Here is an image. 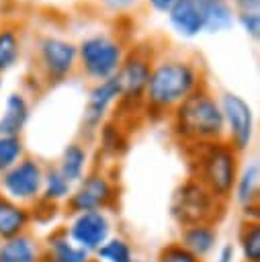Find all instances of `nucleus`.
<instances>
[{"instance_id": "1", "label": "nucleus", "mask_w": 260, "mask_h": 262, "mask_svg": "<svg viewBox=\"0 0 260 262\" xmlns=\"http://www.w3.org/2000/svg\"><path fill=\"white\" fill-rule=\"evenodd\" d=\"M207 84L201 59L190 55H158L145 86L141 113L149 119H168V115L192 92Z\"/></svg>"}, {"instance_id": "2", "label": "nucleus", "mask_w": 260, "mask_h": 262, "mask_svg": "<svg viewBox=\"0 0 260 262\" xmlns=\"http://www.w3.org/2000/svg\"><path fill=\"white\" fill-rule=\"evenodd\" d=\"M168 123L172 137L182 149L225 139L221 106L207 84L182 100L168 115Z\"/></svg>"}, {"instance_id": "3", "label": "nucleus", "mask_w": 260, "mask_h": 262, "mask_svg": "<svg viewBox=\"0 0 260 262\" xmlns=\"http://www.w3.org/2000/svg\"><path fill=\"white\" fill-rule=\"evenodd\" d=\"M184 154L188 158L190 176L199 180L215 199L227 205L242 166V154L235 151L225 139L188 147Z\"/></svg>"}, {"instance_id": "4", "label": "nucleus", "mask_w": 260, "mask_h": 262, "mask_svg": "<svg viewBox=\"0 0 260 262\" xmlns=\"http://www.w3.org/2000/svg\"><path fill=\"white\" fill-rule=\"evenodd\" d=\"M76 47H78V72L92 82H100L117 76L125 59V53L129 49L119 33H109V31H96L92 35H86L82 41L76 43Z\"/></svg>"}, {"instance_id": "5", "label": "nucleus", "mask_w": 260, "mask_h": 262, "mask_svg": "<svg viewBox=\"0 0 260 262\" xmlns=\"http://www.w3.org/2000/svg\"><path fill=\"white\" fill-rule=\"evenodd\" d=\"M225 203L215 199L199 180L186 176L172 192L170 199V217L182 229L197 223H215L225 213Z\"/></svg>"}, {"instance_id": "6", "label": "nucleus", "mask_w": 260, "mask_h": 262, "mask_svg": "<svg viewBox=\"0 0 260 262\" xmlns=\"http://www.w3.org/2000/svg\"><path fill=\"white\" fill-rule=\"evenodd\" d=\"M33 55L37 76L47 86L59 84L78 72V47L68 37L41 33L35 39Z\"/></svg>"}, {"instance_id": "7", "label": "nucleus", "mask_w": 260, "mask_h": 262, "mask_svg": "<svg viewBox=\"0 0 260 262\" xmlns=\"http://www.w3.org/2000/svg\"><path fill=\"white\" fill-rule=\"evenodd\" d=\"M119 196L117 180L111 172L102 168H92L84 174L80 182L74 184L72 194L63 203L70 215L88 213V211H106L115 207Z\"/></svg>"}, {"instance_id": "8", "label": "nucleus", "mask_w": 260, "mask_h": 262, "mask_svg": "<svg viewBox=\"0 0 260 262\" xmlns=\"http://www.w3.org/2000/svg\"><path fill=\"white\" fill-rule=\"evenodd\" d=\"M154 51L145 45H137L127 49L125 59L117 72V80L121 84V106H129L139 108L141 111V102H143V94H145V86L151 74V66H154Z\"/></svg>"}, {"instance_id": "9", "label": "nucleus", "mask_w": 260, "mask_h": 262, "mask_svg": "<svg viewBox=\"0 0 260 262\" xmlns=\"http://www.w3.org/2000/svg\"><path fill=\"white\" fill-rule=\"evenodd\" d=\"M219 106L223 115V127H225V141L240 154L248 151L254 141V111L250 102L231 92L223 90L219 96Z\"/></svg>"}, {"instance_id": "10", "label": "nucleus", "mask_w": 260, "mask_h": 262, "mask_svg": "<svg viewBox=\"0 0 260 262\" xmlns=\"http://www.w3.org/2000/svg\"><path fill=\"white\" fill-rule=\"evenodd\" d=\"M43 172L45 166L41 164V160L25 156L20 162H16L0 176V194L12 199L14 203L31 207L41 196Z\"/></svg>"}, {"instance_id": "11", "label": "nucleus", "mask_w": 260, "mask_h": 262, "mask_svg": "<svg viewBox=\"0 0 260 262\" xmlns=\"http://www.w3.org/2000/svg\"><path fill=\"white\" fill-rule=\"evenodd\" d=\"M119 100H121V84L117 76L100 82H92L86 104H84V115H82V131L86 137L96 135L100 125L109 119L111 108L119 104Z\"/></svg>"}, {"instance_id": "12", "label": "nucleus", "mask_w": 260, "mask_h": 262, "mask_svg": "<svg viewBox=\"0 0 260 262\" xmlns=\"http://www.w3.org/2000/svg\"><path fill=\"white\" fill-rule=\"evenodd\" d=\"M111 229L113 225L106 211H88V213L72 215L66 233L76 246H80L88 254H94L111 237Z\"/></svg>"}, {"instance_id": "13", "label": "nucleus", "mask_w": 260, "mask_h": 262, "mask_svg": "<svg viewBox=\"0 0 260 262\" xmlns=\"http://www.w3.org/2000/svg\"><path fill=\"white\" fill-rule=\"evenodd\" d=\"M231 199L246 221H260V166L256 160L240 166Z\"/></svg>"}, {"instance_id": "14", "label": "nucleus", "mask_w": 260, "mask_h": 262, "mask_svg": "<svg viewBox=\"0 0 260 262\" xmlns=\"http://www.w3.org/2000/svg\"><path fill=\"white\" fill-rule=\"evenodd\" d=\"M41 262H94V258L68 237L66 227H57L41 244Z\"/></svg>"}, {"instance_id": "15", "label": "nucleus", "mask_w": 260, "mask_h": 262, "mask_svg": "<svg viewBox=\"0 0 260 262\" xmlns=\"http://www.w3.org/2000/svg\"><path fill=\"white\" fill-rule=\"evenodd\" d=\"M170 29L182 39H194L205 33V20L194 0H180L166 12Z\"/></svg>"}, {"instance_id": "16", "label": "nucleus", "mask_w": 260, "mask_h": 262, "mask_svg": "<svg viewBox=\"0 0 260 262\" xmlns=\"http://www.w3.org/2000/svg\"><path fill=\"white\" fill-rule=\"evenodd\" d=\"M31 117V100L25 92L12 90L4 98V106L0 113V135H18L23 137V131Z\"/></svg>"}, {"instance_id": "17", "label": "nucleus", "mask_w": 260, "mask_h": 262, "mask_svg": "<svg viewBox=\"0 0 260 262\" xmlns=\"http://www.w3.org/2000/svg\"><path fill=\"white\" fill-rule=\"evenodd\" d=\"M31 223L33 219L29 207L0 194V242L27 233Z\"/></svg>"}, {"instance_id": "18", "label": "nucleus", "mask_w": 260, "mask_h": 262, "mask_svg": "<svg viewBox=\"0 0 260 262\" xmlns=\"http://www.w3.org/2000/svg\"><path fill=\"white\" fill-rule=\"evenodd\" d=\"M217 239H219V233H217L215 223H197V225H188L180 229L178 244L184 246L197 258L205 260L207 256L213 254Z\"/></svg>"}, {"instance_id": "19", "label": "nucleus", "mask_w": 260, "mask_h": 262, "mask_svg": "<svg viewBox=\"0 0 260 262\" xmlns=\"http://www.w3.org/2000/svg\"><path fill=\"white\" fill-rule=\"evenodd\" d=\"M57 170L61 172V176L70 182L76 184L84 178V174L90 170V154L84 141H72L63 147L59 160H57Z\"/></svg>"}, {"instance_id": "20", "label": "nucleus", "mask_w": 260, "mask_h": 262, "mask_svg": "<svg viewBox=\"0 0 260 262\" xmlns=\"http://www.w3.org/2000/svg\"><path fill=\"white\" fill-rule=\"evenodd\" d=\"M23 29L16 23L0 25V78L14 70L23 57Z\"/></svg>"}, {"instance_id": "21", "label": "nucleus", "mask_w": 260, "mask_h": 262, "mask_svg": "<svg viewBox=\"0 0 260 262\" xmlns=\"http://www.w3.org/2000/svg\"><path fill=\"white\" fill-rule=\"evenodd\" d=\"M203 12L205 33H225L235 25L231 0H194Z\"/></svg>"}, {"instance_id": "22", "label": "nucleus", "mask_w": 260, "mask_h": 262, "mask_svg": "<svg viewBox=\"0 0 260 262\" xmlns=\"http://www.w3.org/2000/svg\"><path fill=\"white\" fill-rule=\"evenodd\" d=\"M0 262H41V244L29 231L4 239L0 242Z\"/></svg>"}, {"instance_id": "23", "label": "nucleus", "mask_w": 260, "mask_h": 262, "mask_svg": "<svg viewBox=\"0 0 260 262\" xmlns=\"http://www.w3.org/2000/svg\"><path fill=\"white\" fill-rule=\"evenodd\" d=\"M74 184H70L61 172L57 170V166H45L43 172V184H41V201L45 203H53V205H63L68 201V196L72 194Z\"/></svg>"}, {"instance_id": "24", "label": "nucleus", "mask_w": 260, "mask_h": 262, "mask_svg": "<svg viewBox=\"0 0 260 262\" xmlns=\"http://www.w3.org/2000/svg\"><path fill=\"white\" fill-rule=\"evenodd\" d=\"M96 135H98L100 149L104 156L119 158L127 147V135L121 127V121H117V119H106L100 125V129L96 131Z\"/></svg>"}, {"instance_id": "25", "label": "nucleus", "mask_w": 260, "mask_h": 262, "mask_svg": "<svg viewBox=\"0 0 260 262\" xmlns=\"http://www.w3.org/2000/svg\"><path fill=\"white\" fill-rule=\"evenodd\" d=\"M235 25L242 27V31L258 39L260 37V0H231Z\"/></svg>"}, {"instance_id": "26", "label": "nucleus", "mask_w": 260, "mask_h": 262, "mask_svg": "<svg viewBox=\"0 0 260 262\" xmlns=\"http://www.w3.org/2000/svg\"><path fill=\"white\" fill-rule=\"evenodd\" d=\"M237 246L244 262H260V221H242Z\"/></svg>"}, {"instance_id": "27", "label": "nucleus", "mask_w": 260, "mask_h": 262, "mask_svg": "<svg viewBox=\"0 0 260 262\" xmlns=\"http://www.w3.org/2000/svg\"><path fill=\"white\" fill-rule=\"evenodd\" d=\"M92 258L96 262H133L135 254H133V246L121 237V235H111L94 254Z\"/></svg>"}, {"instance_id": "28", "label": "nucleus", "mask_w": 260, "mask_h": 262, "mask_svg": "<svg viewBox=\"0 0 260 262\" xmlns=\"http://www.w3.org/2000/svg\"><path fill=\"white\" fill-rule=\"evenodd\" d=\"M27 156L25 141L18 135H0V176Z\"/></svg>"}, {"instance_id": "29", "label": "nucleus", "mask_w": 260, "mask_h": 262, "mask_svg": "<svg viewBox=\"0 0 260 262\" xmlns=\"http://www.w3.org/2000/svg\"><path fill=\"white\" fill-rule=\"evenodd\" d=\"M156 262H205L201 258H197L194 254H190L184 246H180L178 242H170L164 248H160Z\"/></svg>"}, {"instance_id": "30", "label": "nucleus", "mask_w": 260, "mask_h": 262, "mask_svg": "<svg viewBox=\"0 0 260 262\" xmlns=\"http://www.w3.org/2000/svg\"><path fill=\"white\" fill-rule=\"evenodd\" d=\"M98 4L102 6V10L111 14H127L133 8H137L139 0H98Z\"/></svg>"}, {"instance_id": "31", "label": "nucleus", "mask_w": 260, "mask_h": 262, "mask_svg": "<svg viewBox=\"0 0 260 262\" xmlns=\"http://www.w3.org/2000/svg\"><path fill=\"white\" fill-rule=\"evenodd\" d=\"M176 2H180V0H145V4H147L151 10L160 12V14H166Z\"/></svg>"}, {"instance_id": "32", "label": "nucleus", "mask_w": 260, "mask_h": 262, "mask_svg": "<svg viewBox=\"0 0 260 262\" xmlns=\"http://www.w3.org/2000/svg\"><path fill=\"white\" fill-rule=\"evenodd\" d=\"M215 262H235V248L231 244H225L219 248Z\"/></svg>"}, {"instance_id": "33", "label": "nucleus", "mask_w": 260, "mask_h": 262, "mask_svg": "<svg viewBox=\"0 0 260 262\" xmlns=\"http://www.w3.org/2000/svg\"><path fill=\"white\" fill-rule=\"evenodd\" d=\"M133 262H151V260H133Z\"/></svg>"}, {"instance_id": "34", "label": "nucleus", "mask_w": 260, "mask_h": 262, "mask_svg": "<svg viewBox=\"0 0 260 262\" xmlns=\"http://www.w3.org/2000/svg\"><path fill=\"white\" fill-rule=\"evenodd\" d=\"M25 2H39V0H25Z\"/></svg>"}, {"instance_id": "35", "label": "nucleus", "mask_w": 260, "mask_h": 262, "mask_svg": "<svg viewBox=\"0 0 260 262\" xmlns=\"http://www.w3.org/2000/svg\"><path fill=\"white\" fill-rule=\"evenodd\" d=\"M94 262H96V260H94Z\"/></svg>"}]
</instances>
